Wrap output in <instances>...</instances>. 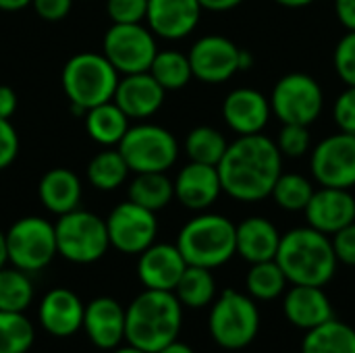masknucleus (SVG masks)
<instances>
[{"label": "nucleus", "mask_w": 355, "mask_h": 353, "mask_svg": "<svg viewBox=\"0 0 355 353\" xmlns=\"http://www.w3.org/2000/svg\"><path fill=\"white\" fill-rule=\"evenodd\" d=\"M177 248L189 266L218 268L237 254L235 225L223 214L200 212L181 227Z\"/></svg>", "instance_id": "nucleus-4"}, {"label": "nucleus", "mask_w": 355, "mask_h": 353, "mask_svg": "<svg viewBox=\"0 0 355 353\" xmlns=\"http://www.w3.org/2000/svg\"><path fill=\"white\" fill-rule=\"evenodd\" d=\"M173 293L177 295L183 308L200 310L210 306L216 300V281L212 277V270L187 264Z\"/></svg>", "instance_id": "nucleus-30"}, {"label": "nucleus", "mask_w": 355, "mask_h": 353, "mask_svg": "<svg viewBox=\"0 0 355 353\" xmlns=\"http://www.w3.org/2000/svg\"><path fill=\"white\" fill-rule=\"evenodd\" d=\"M202 4L204 10H212V12H227L237 8L243 0H198Z\"/></svg>", "instance_id": "nucleus-46"}, {"label": "nucleus", "mask_w": 355, "mask_h": 353, "mask_svg": "<svg viewBox=\"0 0 355 353\" xmlns=\"http://www.w3.org/2000/svg\"><path fill=\"white\" fill-rule=\"evenodd\" d=\"M148 71L164 92L183 89L193 77L189 56L179 50H158Z\"/></svg>", "instance_id": "nucleus-31"}, {"label": "nucleus", "mask_w": 355, "mask_h": 353, "mask_svg": "<svg viewBox=\"0 0 355 353\" xmlns=\"http://www.w3.org/2000/svg\"><path fill=\"white\" fill-rule=\"evenodd\" d=\"M202 10L198 0H148L146 23L162 40H183L198 27Z\"/></svg>", "instance_id": "nucleus-19"}, {"label": "nucleus", "mask_w": 355, "mask_h": 353, "mask_svg": "<svg viewBox=\"0 0 355 353\" xmlns=\"http://www.w3.org/2000/svg\"><path fill=\"white\" fill-rule=\"evenodd\" d=\"M35 341V329L25 312L0 310V353H27Z\"/></svg>", "instance_id": "nucleus-35"}, {"label": "nucleus", "mask_w": 355, "mask_h": 353, "mask_svg": "<svg viewBox=\"0 0 355 353\" xmlns=\"http://www.w3.org/2000/svg\"><path fill=\"white\" fill-rule=\"evenodd\" d=\"M210 306L208 331L218 347L239 352L254 343L260 331V312L254 298L225 289Z\"/></svg>", "instance_id": "nucleus-6"}, {"label": "nucleus", "mask_w": 355, "mask_h": 353, "mask_svg": "<svg viewBox=\"0 0 355 353\" xmlns=\"http://www.w3.org/2000/svg\"><path fill=\"white\" fill-rule=\"evenodd\" d=\"M312 177L322 187H355V135L335 133L324 137L310 156Z\"/></svg>", "instance_id": "nucleus-13"}, {"label": "nucleus", "mask_w": 355, "mask_h": 353, "mask_svg": "<svg viewBox=\"0 0 355 353\" xmlns=\"http://www.w3.org/2000/svg\"><path fill=\"white\" fill-rule=\"evenodd\" d=\"M81 193V179L71 169L62 166L50 169L37 183V198L42 206L56 216L79 208Z\"/></svg>", "instance_id": "nucleus-25"}, {"label": "nucleus", "mask_w": 355, "mask_h": 353, "mask_svg": "<svg viewBox=\"0 0 355 353\" xmlns=\"http://www.w3.org/2000/svg\"><path fill=\"white\" fill-rule=\"evenodd\" d=\"M58 256L73 264H94L110 248L106 221L89 210L75 208L54 223Z\"/></svg>", "instance_id": "nucleus-7"}, {"label": "nucleus", "mask_w": 355, "mask_h": 353, "mask_svg": "<svg viewBox=\"0 0 355 353\" xmlns=\"http://www.w3.org/2000/svg\"><path fill=\"white\" fill-rule=\"evenodd\" d=\"M156 52L154 33L144 23H112L102 42V54L119 75L148 71Z\"/></svg>", "instance_id": "nucleus-11"}, {"label": "nucleus", "mask_w": 355, "mask_h": 353, "mask_svg": "<svg viewBox=\"0 0 355 353\" xmlns=\"http://www.w3.org/2000/svg\"><path fill=\"white\" fill-rule=\"evenodd\" d=\"M287 277L283 268L277 264V260H266L252 264L248 277H245V287L248 295L258 300V302H272L281 298L287 289Z\"/></svg>", "instance_id": "nucleus-32"}, {"label": "nucleus", "mask_w": 355, "mask_h": 353, "mask_svg": "<svg viewBox=\"0 0 355 353\" xmlns=\"http://www.w3.org/2000/svg\"><path fill=\"white\" fill-rule=\"evenodd\" d=\"M8 264L31 275L44 270L56 256L54 225L42 216H23L4 233Z\"/></svg>", "instance_id": "nucleus-8"}, {"label": "nucleus", "mask_w": 355, "mask_h": 353, "mask_svg": "<svg viewBox=\"0 0 355 353\" xmlns=\"http://www.w3.org/2000/svg\"><path fill=\"white\" fill-rule=\"evenodd\" d=\"M270 114V100L254 87H237L223 102V119L237 135L262 133Z\"/></svg>", "instance_id": "nucleus-20"}, {"label": "nucleus", "mask_w": 355, "mask_h": 353, "mask_svg": "<svg viewBox=\"0 0 355 353\" xmlns=\"http://www.w3.org/2000/svg\"><path fill=\"white\" fill-rule=\"evenodd\" d=\"M127 196L133 204L158 212L173 202L175 183L166 177V173H135L127 187Z\"/></svg>", "instance_id": "nucleus-28"}, {"label": "nucleus", "mask_w": 355, "mask_h": 353, "mask_svg": "<svg viewBox=\"0 0 355 353\" xmlns=\"http://www.w3.org/2000/svg\"><path fill=\"white\" fill-rule=\"evenodd\" d=\"M164 96L166 92L160 83L150 75V71H144L123 75L112 100L129 119H150L164 104Z\"/></svg>", "instance_id": "nucleus-22"}, {"label": "nucleus", "mask_w": 355, "mask_h": 353, "mask_svg": "<svg viewBox=\"0 0 355 353\" xmlns=\"http://www.w3.org/2000/svg\"><path fill=\"white\" fill-rule=\"evenodd\" d=\"M285 318L302 331L316 329L333 316V304L322 287L312 285H293L283 298Z\"/></svg>", "instance_id": "nucleus-23"}, {"label": "nucleus", "mask_w": 355, "mask_h": 353, "mask_svg": "<svg viewBox=\"0 0 355 353\" xmlns=\"http://www.w3.org/2000/svg\"><path fill=\"white\" fill-rule=\"evenodd\" d=\"M31 6L40 19L48 23H58L67 19V15L71 12L73 0H31Z\"/></svg>", "instance_id": "nucleus-43"}, {"label": "nucleus", "mask_w": 355, "mask_h": 353, "mask_svg": "<svg viewBox=\"0 0 355 353\" xmlns=\"http://www.w3.org/2000/svg\"><path fill=\"white\" fill-rule=\"evenodd\" d=\"M302 353H355V329L331 318L324 325L306 331Z\"/></svg>", "instance_id": "nucleus-27"}, {"label": "nucleus", "mask_w": 355, "mask_h": 353, "mask_svg": "<svg viewBox=\"0 0 355 353\" xmlns=\"http://www.w3.org/2000/svg\"><path fill=\"white\" fill-rule=\"evenodd\" d=\"M116 148L131 173H166L179 158L177 137L152 123L129 127Z\"/></svg>", "instance_id": "nucleus-9"}, {"label": "nucleus", "mask_w": 355, "mask_h": 353, "mask_svg": "<svg viewBox=\"0 0 355 353\" xmlns=\"http://www.w3.org/2000/svg\"><path fill=\"white\" fill-rule=\"evenodd\" d=\"M183 306L173 291L144 289L125 308V341L141 352L156 353L179 339Z\"/></svg>", "instance_id": "nucleus-2"}, {"label": "nucleus", "mask_w": 355, "mask_h": 353, "mask_svg": "<svg viewBox=\"0 0 355 353\" xmlns=\"http://www.w3.org/2000/svg\"><path fill=\"white\" fill-rule=\"evenodd\" d=\"M129 173L131 171H129L123 154L119 152V148H106V150L98 152L85 169L87 183L98 191L119 189L127 181Z\"/></svg>", "instance_id": "nucleus-29"}, {"label": "nucleus", "mask_w": 355, "mask_h": 353, "mask_svg": "<svg viewBox=\"0 0 355 353\" xmlns=\"http://www.w3.org/2000/svg\"><path fill=\"white\" fill-rule=\"evenodd\" d=\"M112 353H148V352H141V350H137V347H133V345H125V347H116V350H112Z\"/></svg>", "instance_id": "nucleus-52"}, {"label": "nucleus", "mask_w": 355, "mask_h": 353, "mask_svg": "<svg viewBox=\"0 0 355 353\" xmlns=\"http://www.w3.org/2000/svg\"><path fill=\"white\" fill-rule=\"evenodd\" d=\"M156 353H196L187 343H183V341H173V343H168L166 347H162L160 352H156Z\"/></svg>", "instance_id": "nucleus-48"}, {"label": "nucleus", "mask_w": 355, "mask_h": 353, "mask_svg": "<svg viewBox=\"0 0 355 353\" xmlns=\"http://www.w3.org/2000/svg\"><path fill=\"white\" fill-rule=\"evenodd\" d=\"M304 214L308 227L324 235H335L355 221V198L349 189L320 187L314 189Z\"/></svg>", "instance_id": "nucleus-15"}, {"label": "nucleus", "mask_w": 355, "mask_h": 353, "mask_svg": "<svg viewBox=\"0 0 355 353\" xmlns=\"http://www.w3.org/2000/svg\"><path fill=\"white\" fill-rule=\"evenodd\" d=\"M187 268L185 258L181 256L177 243H152L139 254L137 277L146 289L175 291L179 279Z\"/></svg>", "instance_id": "nucleus-18"}, {"label": "nucleus", "mask_w": 355, "mask_h": 353, "mask_svg": "<svg viewBox=\"0 0 355 353\" xmlns=\"http://www.w3.org/2000/svg\"><path fill=\"white\" fill-rule=\"evenodd\" d=\"M324 106V94L320 83L308 73H287L281 77L270 94V110L285 123L312 125Z\"/></svg>", "instance_id": "nucleus-10"}, {"label": "nucleus", "mask_w": 355, "mask_h": 353, "mask_svg": "<svg viewBox=\"0 0 355 353\" xmlns=\"http://www.w3.org/2000/svg\"><path fill=\"white\" fill-rule=\"evenodd\" d=\"M17 92L10 85H0V119H10L17 112Z\"/></svg>", "instance_id": "nucleus-45"}, {"label": "nucleus", "mask_w": 355, "mask_h": 353, "mask_svg": "<svg viewBox=\"0 0 355 353\" xmlns=\"http://www.w3.org/2000/svg\"><path fill=\"white\" fill-rule=\"evenodd\" d=\"M277 148L283 156L287 158H302L310 152L312 146V135L308 125H295V123H285L279 131L277 137Z\"/></svg>", "instance_id": "nucleus-37"}, {"label": "nucleus", "mask_w": 355, "mask_h": 353, "mask_svg": "<svg viewBox=\"0 0 355 353\" xmlns=\"http://www.w3.org/2000/svg\"><path fill=\"white\" fill-rule=\"evenodd\" d=\"M33 302V283L27 273L10 266L0 268V310L25 312Z\"/></svg>", "instance_id": "nucleus-34"}, {"label": "nucleus", "mask_w": 355, "mask_h": 353, "mask_svg": "<svg viewBox=\"0 0 355 353\" xmlns=\"http://www.w3.org/2000/svg\"><path fill=\"white\" fill-rule=\"evenodd\" d=\"M229 141L225 135L208 125H200L191 129L185 137V154L189 162H202V164H212L218 166L220 158L227 152Z\"/></svg>", "instance_id": "nucleus-33"}, {"label": "nucleus", "mask_w": 355, "mask_h": 353, "mask_svg": "<svg viewBox=\"0 0 355 353\" xmlns=\"http://www.w3.org/2000/svg\"><path fill=\"white\" fill-rule=\"evenodd\" d=\"M83 312L85 306L75 291L67 287H56L42 298L37 306V322L48 335L56 339H67L81 331Z\"/></svg>", "instance_id": "nucleus-16"}, {"label": "nucleus", "mask_w": 355, "mask_h": 353, "mask_svg": "<svg viewBox=\"0 0 355 353\" xmlns=\"http://www.w3.org/2000/svg\"><path fill=\"white\" fill-rule=\"evenodd\" d=\"M314 193L312 181L306 179L300 173H281V177L277 179L270 198L275 200V204L287 212H304L310 198Z\"/></svg>", "instance_id": "nucleus-36"}, {"label": "nucleus", "mask_w": 355, "mask_h": 353, "mask_svg": "<svg viewBox=\"0 0 355 353\" xmlns=\"http://www.w3.org/2000/svg\"><path fill=\"white\" fill-rule=\"evenodd\" d=\"M333 121L343 133L355 135V85H347L333 104Z\"/></svg>", "instance_id": "nucleus-40"}, {"label": "nucleus", "mask_w": 355, "mask_h": 353, "mask_svg": "<svg viewBox=\"0 0 355 353\" xmlns=\"http://www.w3.org/2000/svg\"><path fill=\"white\" fill-rule=\"evenodd\" d=\"M173 183H175V198L179 200V204L193 212L208 210L223 193L218 169L212 164L189 162L179 171Z\"/></svg>", "instance_id": "nucleus-21"}, {"label": "nucleus", "mask_w": 355, "mask_h": 353, "mask_svg": "<svg viewBox=\"0 0 355 353\" xmlns=\"http://www.w3.org/2000/svg\"><path fill=\"white\" fill-rule=\"evenodd\" d=\"M279 243H281L279 229L275 227V223H270L264 216H250L239 225H235L237 254L250 264L275 260L279 252Z\"/></svg>", "instance_id": "nucleus-24"}, {"label": "nucleus", "mask_w": 355, "mask_h": 353, "mask_svg": "<svg viewBox=\"0 0 355 353\" xmlns=\"http://www.w3.org/2000/svg\"><path fill=\"white\" fill-rule=\"evenodd\" d=\"M331 243H333L337 262L345 266H355V221L352 225L343 227L341 231H337Z\"/></svg>", "instance_id": "nucleus-42"}, {"label": "nucleus", "mask_w": 355, "mask_h": 353, "mask_svg": "<svg viewBox=\"0 0 355 353\" xmlns=\"http://www.w3.org/2000/svg\"><path fill=\"white\" fill-rule=\"evenodd\" d=\"M60 83L71 106L79 112H85L114 98L119 73L104 54L77 52L64 62Z\"/></svg>", "instance_id": "nucleus-5"}, {"label": "nucleus", "mask_w": 355, "mask_h": 353, "mask_svg": "<svg viewBox=\"0 0 355 353\" xmlns=\"http://www.w3.org/2000/svg\"><path fill=\"white\" fill-rule=\"evenodd\" d=\"M239 46L218 33L196 40L189 50V64L196 79L204 83H225L239 73Z\"/></svg>", "instance_id": "nucleus-14"}, {"label": "nucleus", "mask_w": 355, "mask_h": 353, "mask_svg": "<svg viewBox=\"0 0 355 353\" xmlns=\"http://www.w3.org/2000/svg\"><path fill=\"white\" fill-rule=\"evenodd\" d=\"M252 64H254L252 52L241 48V50H239V71H248V69H252Z\"/></svg>", "instance_id": "nucleus-49"}, {"label": "nucleus", "mask_w": 355, "mask_h": 353, "mask_svg": "<svg viewBox=\"0 0 355 353\" xmlns=\"http://www.w3.org/2000/svg\"><path fill=\"white\" fill-rule=\"evenodd\" d=\"M148 0H106V15L112 23H144Z\"/></svg>", "instance_id": "nucleus-39"}, {"label": "nucleus", "mask_w": 355, "mask_h": 353, "mask_svg": "<svg viewBox=\"0 0 355 353\" xmlns=\"http://www.w3.org/2000/svg\"><path fill=\"white\" fill-rule=\"evenodd\" d=\"M81 329L94 347L112 352L125 341V308L114 298L100 295L85 306Z\"/></svg>", "instance_id": "nucleus-17"}, {"label": "nucleus", "mask_w": 355, "mask_h": 353, "mask_svg": "<svg viewBox=\"0 0 355 353\" xmlns=\"http://www.w3.org/2000/svg\"><path fill=\"white\" fill-rule=\"evenodd\" d=\"M223 191L237 202H260L270 198L283 173V154L268 135H239L227 146L218 162Z\"/></svg>", "instance_id": "nucleus-1"}, {"label": "nucleus", "mask_w": 355, "mask_h": 353, "mask_svg": "<svg viewBox=\"0 0 355 353\" xmlns=\"http://www.w3.org/2000/svg\"><path fill=\"white\" fill-rule=\"evenodd\" d=\"M275 2L285 8H304V6H310L314 0H275Z\"/></svg>", "instance_id": "nucleus-50"}, {"label": "nucleus", "mask_w": 355, "mask_h": 353, "mask_svg": "<svg viewBox=\"0 0 355 353\" xmlns=\"http://www.w3.org/2000/svg\"><path fill=\"white\" fill-rule=\"evenodd\" d=\"M8 264V258H6V241H4V233L0 231V268Z\"/></svg>", "instance_id": "nucleus-51"}, {"label": "nucleus", "mask_w": 355, "mask_h": 353, "mask_svg": "<svg viewBox=\"0 0 355 353\" xmlns=\"http://www.w3.org/2000/svg\"><path fill=\"white\" fill-rule=\"evenodd\" d=\"M275 260L291 285L312 287L329 285L339 264L329 235L312 227H297L281 235Z\"/></svg>", "instance_id": "nucleus-3"}, {"label": "nucleus", "mask_w": 355, "mask_h": 353, "mask_svg": "<svg viewBox=\"0 0 355 353\" xmlns=\"http://www.w3.org/2000/svg\"><path fill=\"white\" fill-rule=\"evenodd\" d=\"M27 6H31V0H0V10H6V12L23 10Z\"/></svg>", "instance_id": "nucleus-47"}, {"label": "nucleus", "mask_w": 355, "mask_h": 353, "mask_svg": "<svg viewBox=\"0 0 355 353\" xmlns=\"http://www.w3.org/2000/svg\"><path fill=\"white\" fill-rule=\"evenodd\" d=\"M333 64L345 85H355V31H347L335 46Z\"/></svg>", "instance_id": "nucleus-38"}, {"label": "nucleus", "mask_w": 355, "mask_h": 353, "mask_svg": "<svg viewBox=\"0 0 355 353\" xmlns=\"http://www.w3.org/2000/svg\"><path fill=\"white\" fill-rule=\"evenodd\" d=\"M106 231L110 239V248L125 256H139L148 250L158 235V221L156 212L133 204L131 200L116 204L108 218Z\"/></svg>", "instance_id": "nucleus-12"}, {"label": "nucleus", "mask_w": 355, "mask_h": 353, "mask_svg": "<svg viewBox=\"0 0 355 353\" xmlns=\"http://www.w3.org/2000/svg\"><path fill=\"white\" fill-rule=\"evenodd\" d=\"M129 127V117L114 104V100L85 110V131L96 144L104 148L119 146Z\"/></svg>", "instance_id": "nucleus-26"}, {"label": "nucleus", "mask_w": 355, "mask_h": 353, "mask_svg": "<svg viewBox=\"0 0 355 353\" xmlns=\"http://www.w3.org/2000/svg\"><path fill=\"white\" fill-rule=\"evenodd\" d=\"M335 12L347 31H355V0H335Z\"/></svg>", "instance_id": "nucleus-44"}, {"label": "nucleus", "mask_w": 355, "mask_h": 353, "mask_svg": "<svg viewBox=\"0 0 355 353\" xmlns=\"http://www.w3.org/2000/svg\"><path fill=\"white\" fill-rule=\"evenodd\" d=\"M19 156V133L10 119H0V171L8 169Z\"/></svg>", "instance_id": "nucleus-41"}]
</instances>
